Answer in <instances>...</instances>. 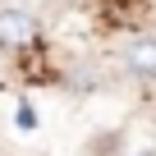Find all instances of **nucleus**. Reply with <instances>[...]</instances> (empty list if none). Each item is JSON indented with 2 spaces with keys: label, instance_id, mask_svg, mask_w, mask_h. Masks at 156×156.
<instances>
[{
  "label": "nucleus",
  "instance_id": "obj_2",
  "mask_svg": "<svg viewBox=\"0 0 156 156\" xmlns=\"http://www.w3.org/2000/svg\"><path fill=\"white\" fill-rule=\"evenodd\" d=\"M124 64H129L133 78H156V37L151 32L147 37H133L129 51H124Z\"/></svg>",
  "mask_w": 156,
  "mask_h": 156
},
{
  "label": "nucleus",
  "instance_id": "obj_1",
  "mask_svg": "<svg viewBox=\"0 0 156 156\" xmlns=\"http://www.w3.org/2000/svg\"><path fill=\"white\" fill-rule=\"evenodd\" d=\"M41 37L37 19L23 9H0V46H32Z\"/></svg>",
  "mask_w": 156,
  "mask_h": 156
}]
</instances>
